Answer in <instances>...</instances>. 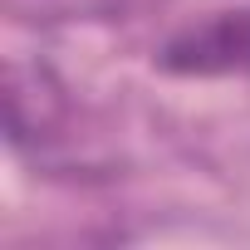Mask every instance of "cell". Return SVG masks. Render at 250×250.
Here are the masks:
<instances>
[{"label": "cell", "mask_w": 250, "mask_h": 250, "mask_svg": "<svg viewBox=\"0 0 250 250\" xmlns=\"http://www.w3.org/2000/svg\"><path fill=\"white\" fill-rule=\"evenodd\" d=\"M157 69L177 79H250V10H216L177 30L157 49Z\"/></svg>", "instance_id": "cell-1"}, {"label": "cell", "mask_w": 250, "mask_h": 250, "mask_svg": "<svg viewBox=\"0 0 250 250\" xmlns=\"http://www.w3.org/2000/svg\"><path fill=\"white\" fill-rule=\"evenodd\" d=\"M69 118V88L44 64H10L5 74V123L10 143L25 147L30 138H54Z\"/></svg>", "instance_id": "cell-2"}, {"label": "cell", "mask_w": 250, "mask_h": 250, "mask_svg": "<svg viewBox=\"0 0 250 250\" xmlns=\"http://www.w3.org/2000/svg\"><path fill=\"white\" fill-rule=\"evenodd\" d=\"M162 0H5V15L20 25H113L133 20Z\"/></svg>", "instance_id": "cell-3"}]
</instances>
